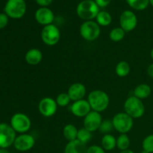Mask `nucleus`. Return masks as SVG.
Returning <instances> with one entry per match:
<instances>
[{
	"mask_svg": "<svg viewBox=\"0 0 153 153\" xmlns=\"http://www.w3.org/2000/svg\"><path fill=\"white\" fill-rule=\"evenodd\" d=\"M26 12L25 0H7L4 6V13L12 19H20Z\"/></svg>",
	"mask_w": 153,
	"mask_h": 153,
	"instance_id": "obj_4",
	"label": "nucleus"
},
{
	"mask_svg": "<svg viewBox=\"0 0 153 153\" xmlns=\"http://www.w3.org/2000/svg\"><path fill=\"white\" fill-rule=\"evenodd\" d=\"M8 23V16L5 13H0V29L5 28Z\"/></svg>",
	"mask_w": 153,
	"mask_h": 153,
	"instance_id": "obj_32",
	"label": "nucleus"
},
{
	"mask_svg": "<svg viewBox=\"0 0 153 153\" xmlns=\"http://www.w3.org/2000/svg\"><path fill=\"white\" fill-rule=\"evenodd\" d=\"M55 101H56L57 104H58V106L65 107V106H67L70 104L71 100H70L67 93H61V94H58L57 96Z\"/></svg>",
	"mask_w": 153,
	"mask_h": 153,
	"instance_id": "obj_28",
	"label": "nucleus"
},
{
	"mask_svg": "<svg viewBox=\"0 0 153 153\" xmlns=\"http://www.w3.org/2000/svg\"><path fill=\"white\" fill-rule=\"evenodd\" d=\"M92 138V132L88 131L85 128H82L79 129L77 134V140L82 143L87 144Z\"/></svg>",
	"mask_w": 153,
	"mask_h": 153,
	"instance_id": "obj_27",
	"label": "nucleus"
},
{
	"mask_svg": "<svg viewBox=\"0 0 153 153\" xmlns=\"http://www.w3.org/2000/svg\"><path fill=\"white\" fill-rule=\"evenodd\" d=\"M25 59L29 65H37L41 62L43 59V54L40 49H31L25 53Z\"/></svg>",
	"mask_w": 153,
	"mask_h": 153,
	"instance_id": "obj_18",
	"label": "nucleus"
},
{
	"mask_svg": "<svg viewBox=\"0 0 153 153\" xmlns=\"http://www.w3.org/2000/svg\"><path fill=\"white\" fill-rule=\"evenodd\" d=\"M102 147L106 151H111L117 147V139L114 136L106 134L102 138Z\"/></svg>",
	"mask_w": 153,
	"mask_h": 153,
	"instance_id": "obj_20",
	"label": "nucleus"
},
{
	"mask_svg": "<svg viewBox=\"0 0 153 153\" xmlns=\"http://www.w3.org/2000/svg\"><path fill=\"white\" fill-rule=\"evenodd\" d=\"M96 19H97V22L100 26H108L112 22L111 15L108 12L105 10L99 12Z\"/></svg>",
	"mask_w": 153,
	"mask_h": 153,
	"instance_id": "obj_23",
	"label": "nucleus"
},
{
	"mask_svg": "<svg viewBox=\"0 0 153 153\" xmlns=\"http://www.w3.org/2000/svg\"><path fill=\"white\" fill-rule=\"evenodd\" d=\"M114 128L120 134H126L131 131L134 125L133 118L126 112H120L114 115L112 120Z\"/></svg>",
	"mask_w": 153,
	"mask_h": 153,
	"instance_id": "obj_5",
	"label": "nucleus"
},
{
	"mask_svg": "<svg viewBox=\"0 0 153 153\" xmlns=\"http://www.w3.org/2000/svg\"><path fill=\"white\" fill-rule=\"evenodd\" d=\"M120 27L126 31H133L137 25V17L134 12L129 10H124L120 17Z\"/></svg>",
	"mask_w": 153,
	"mask_h": 153,
	"instance_id": "obj_11",
	"label": "nucleus"
},
{
	"mask_svg": "<svg viewBox=\"0 0 153 153\" xmlns=\"http://www.w3.org/2000/svg\"><path fill=\"white\" fill-rule=\"evenodd\" d=\"M101 34L100 25L93 20L85 21L80 26V34L87 41H94Z\"/></svg>",
	"mask_w": 153,
	"mask_h": 153,
	"instance_id": "obj_6",
	"label": "nucleus"
},
{
	"mask_svg": "<svg viewBox=\"0 0 153 153\" xmlns=\"http://www.w3.org/2000/svg\"><path fill=\"white\" fill-rule=\"evenodd\" d=\"M114 126L112 120H102L101 125H100V128L99 130L100 131V132L103 133V134H109L111 131L113 130Z\"/></svg>",
	"mask_w": 153,
	"mask_h": 153,
	"instance_id": "obj_30",
	"label": "nucleus"
},
{
	"mask_svg": "<svg viewBox=\"0 0 153 153\" xmlns=\"http://www.w3.org/2000/svg\"><path fill=\"white\" fill-rule=\"evenodd\" d=\"M124 110L133 119H137L144 114L145 106L141 100L131 96L124 102Z\"/></svg>",
	"mask_w": 153,
	"mask_h": 153,
	"instance_id": "obj_3",
	"label": "nucleus"
},
{
	"mask_svg": "<svg viewBox=\"0 0 153 153\" xmlns=\"http://www.w3.org/2000/svg\"><path fill=\"white\" fill-rule=\"evenodd\" d=\"M111 0H95V2L97 3L99 7H107L111 3Z\"/></svg>",
	"mask_w": 153,
	"mask_h": 153,
	"instance_id": "obj_33",
	"label": "nucleus"
},
{
	"mask_svg": "<svg viewBox=\"0 0 153 153\" xmlns=\"http://www.w3.org/2000/svg\"><path fill=\"white\" fill-rule=\"evenodd\" d=\"M152 90H153V85H152Z\"/></svg>",
	"mask_w": 153,
	"mask_h": 153,
	"instance_id": "obj_41",
	"label": "nucleus"
},
{
	"mask_svg": "<svg viewBox=\"0 0 153 153\" xmlns=\"http://www.w3.org/2000/svg\"><path fill=\"white\" fill-rule=\"evenodd\" d=\"M126 1L131 8L136 10H145L149 4V0H126Z\"/></svg>",
	"mask_w": 153,
	"mask_h": 153,
	"instance_id": "obj_26",
	"label": "nucleus"
},
{
	"mask_svg": "<svg viewBox=\"0 0 153 153\" xmlns=\"http://www.w3.org/2000/svg\"><path fill=\"white\" fill-rule=\"evenodd\" d=\"M147 74L151 78H153V63L148 67L147 68Z\"/></svg>",
	"mask_w": 153,
	"mask_h": 153,
	"instance_id": "obj_35",
	"label": "nucleus"
},
{
	"mask_svg": "<svg viewBox=\"0 0 153 153\" xmlns=\"http://www.w3.org/2000/svg\"><path fill=\"white\" fill-rule=\"evenodd\" d=\"M58 109V104L54 99L45 97L42 99L38 104V110L40 114L46 117H50L55 114Z\"/></svg>",
	"mask_w": 153,
	"mask_h": 153,
	"instance_id": "obj_12",
	"label": "nucleus"
},
{
	"mask_svg": "<svg viewBox=\"0 0 153 153\" xmlns=\"http://www.w3.org/2000/svg\"><path fill=\"white\" fill-rule=\"evenodd\" d=\"M150 56L151 58H152V59L153 60V49L151 50V52H150Z\"/></svg>",
	"mask_w": 153,
	"mask_h": 153,
	"instance_id": "obj_38",
	"label": "nucleus"
},
{
	"mask_svg": "<svg viewBox=\"0 0 153 153\" xmlns=\"http://www.w3.org/2000/svg\"><path fill=\"white\" fill-rule=\"evenodd\" d=\"M87 90L85 85L82 83H74L69 88L67 94L70 97L71 101L76 102L79 100H83L85 96L86 95Z\"/></svg>",
	"mask_w": 153,
	"mask_h": 153,
	"instance_id": "obj_16",
	"label": "nucleus"
},
{
	"mask_svg": "<svg viewBox=\"0 0 153 153\" xmlns=\"http://www.w3.org/2000/svg\"><path fill=\"white\" fill-rule=\"evenodd\" d=\"M91 107L88 100H81L73 102L70 107V111L74 116L77 117H85L91 111Z\"/></svg>",
	"mask_w": 153,
	"mask_h": 153,
	"instance_id": "obj_15",
	"label": "nucleus"
},
{
	"mask_svg": "<svg viewBox=\"0 0 153 153\" xmlns=\"http://www.w3.org/2000/svg\"><path fill=\"white\" fill-rule=\"evenodd\" d=\"M78 131L79 129L73 124H67L63 129V134L68 141H73L77 139Z\"/></svg>",
	"mask_w": 153,
	"mask_h": 153,
	"instance_id": "obj_21",
	"label": "nucleus"
},
{
	"mask_svg": "<svg viewBox=\"0 0 153 153\" xmlns=\"http://www.w3.org/2000/svg\"><path fill=\"white\" fill-rule=\"evenodd\" d=\"M131 71V67L127 61H122L117 64L115 67L116 74L119 77H126L129 74Z\"/></svg>",
	"mask_w": 153,
	"mask_h": 153,
	"instance_id": "obj_22",
	"label": "nucleus"
},
{
	"mask_svg": "<svg viewBox=\"0 0 153 153\" xmlns=\"http://www.w3.org/2000/svg\"><path fill=\"white\" fill-rule=\"evenodd\" d=\"M130 139L126 134H121L117 138V147L120 151L128 149L130 146Z\"/></svg>",
	"mask_w": 153,
	"mask_h": 153,
	"instance_id": "obj_24",
	"label": "nucleus"
},
{
	"mask_svg": "<svg viewBox=\"0 0 153 153\" xmlns=\"http://www.w3.org/2000/svg\"><path fill=\"white\" fill-rule=\"evenodd\" d=\"M149 4L153 7V0H149Z\"/></svg>",
	"mask_w": 153,
	"mask_h": 153,
	"instance_id": "obj_39",
	"label": "nucleus"
},
{
	"mask_svg": "<svg viewBox=\"0 0 153 153\" xmlns=\"http://www.w3.org/2000/svg\"><path fill=\"white\" fill-rule=\"evenodd\" d=\"M34 17L36 21L40 25L44 26L52 24V22L55 19L53 11L47 7H40V8L37 9L34 14Z\"/></svg>",
	"mask_w": 153,
	"mask_h": 153,
	"instance_id": "obj_14",
	"label": "nucleus"
},
{
	"mask_svg": "<svg viewBox=\"0 0 153 153\" xmlns=\"http://www.w3.org/2000/svg\"><path fill=\"white\" fill-rule=\"evenodd\" d=\"M16 137V131L11 126L5 123H0V149H7L13 145Z\"/></svg>",
	"mask_w": 153,
	"mask_h": 153,
	"instance_id": "obj_8",
	"label": "nucleus"
},
{
	"mask_svg": "<svg viewBox=\"0 0 153 153\" xmlns=\"http://www.w3.org/2000/svg\"><path fill=\"white\" fill-rule=\"evenodd\" d=\"M102 122L101 114L99 112L91 111L84 119V128L88 129L91 132H94L100 128Z\"/></svg>",
	"mask_w": 153,
	"mask_h": 153,
	"instance_id": "obj_13",
	"label": "nucleus"
},
{
	"mask_svg": "<svg viewBox=\"0 0 153 153\" xmlns=\"http://www.w3.org/2000/svg\"><path fill=\"white\" fill-rule=\"evenodd\" d=\"M126 31L121 27L113 28L109 33V37L114 42H120L125 37Z\"/></svg>",
	"mask_w": 153,
	"mask_h": 153,
	"instance_id": "obj_25",
	"label": "nucleus"
},
{
	"mask_svg": "<svg viewBox=\"0 0 153 153\" xmlns=\"http://www.w3.org/2000/svg\"><path fill=\"white\" fill-rule=\"evenodd\" d=\"M35 145V139L31 134L24 133L16 137L13 146L19 152H26L30 150Z\"/></svg>",
	"mask_w": 153,
	"mask_h": 153,
	"instance_id": "obj_10",
	"label": "nucleus"
},
{
	"mask_svg": "<svg viewBox=\"0 0 153 153\" xmlns=\"http://www.w3.org/2000/svg\"><path fill=\"white\" fill-rule=\"evenodd\" d=\"M88 148L86 144L82 143L77 139L69 141L64 148V153H87Z\"/></svg>",
	"mask_w": 153,
	"mask_h": 153,
	"instance_id": "obj_17",
	"label": "nucleus"
},
{
	"mask_svg": "<svg viewBox=\"0 0 153 153\" xmlns=\"http://www.w3.org/2000/svg\"><path fill=\"white\" fill-rule=\"evenodd\" d=\"M142 147L143 150L149 153H153V134H149L143 139Z\"/></svg>",
	"mask_w": 153,
	"mask_h": 153,
	"instance_id": "obj_29",
	"label": "nucleus"
},
{
	"mask_svg": "<svg viewBox=\"0 0 153 153\" xmlns=\"http://www.w3.org/2000/svg\"><path fill=\"white\" fill-rule=\"evenodd\" d=\"M88 101L93 111L101 113L108 108L110 102V99L107 93L105 91L101 90H95L89 94Z\"/></svg>",
	"mask_w": 153,
	"mask_h": 153,
	"instance_id": "obj_1",
	"label": "nucleus"
},
{
	"mask_svg": "<svg viewBox=\"0 0 153 153\" xmlns=\"http://www.w3.org/2000/svg\"><path fill=\"white\" fill-rule=\"evenodd\" d=\"M35 1L41 7H48L49 4H52L53 0H35Z\"/></svg>",
	"mask_w": 153,
	"mask_h": 153,
	"instance_id": "obj_34",
	"label": "nucleus"
},
{
	"mask_svg": "<svg viewBox=\"0 0 153 153\" xmlns=\"http://www.w3.org/2000/svg\"><path fill=\"white\" fill-rule=\"evenodd\" d=\"M40 37L45 44L47 46H54L59 42L61 39V32L56 25L50 24L43 27Z\"/></svg>",
	"mask_w": 153,
	"mask_h": 153,
	"instance_id": "obj_9",
	"label": "nucleus"
},
{
	"mask_svg": "<svg viewBox=\"0 0 153 153\" xmlns=\"http://www.w3.org/2000/svg\"><path fill=\"white\" fill-rule=\"evenodd\" d=\"M87 153H105V150L102 146L98 145H93L88 148Z\"/></svg>",
	"mask_w": 153,
	"mask_h": 153,
	"instance_id": "obj_31",
	"label": "nucleus"
},
{
	"mask_svg": "<svg viewBox=\"0 0 153 153\" xmlns=\"http://www.w3.org/2000/svg\"><path fill=\"white\" fill-rule=\"evenodd\" d=\"M152 93V88L149 85L146 84H140L137 85L134 90V95L137 98L140 100H143L147 97H149L151 95Z\"/></svg>",
	"mask_w": 153,
	"mask_h": 153,
	"instance_id": "obj_19",
	"label": "nucleus"
},
{
	"mask_svg": "<svg viewBox=\"0 0 153 153\" xmlns=\"http://www.w3.org/2000/svg\"><path fill=\"white\" fill-rule=\"evenodd\" d=\"M121 1H123V0H121Z\"/></svg>",
	"mask_w": 153,
	"mask_h": 153,
	"instance_id": "obj_42",
	"label": "nucleus"
},
{
	"mask_svg": "<svg viewBox=\"0 0 153 153\" xmlns=\"http://www.w3.org/2000/svg\"><path fill=\"white\" fill-rule=\"evenodd\" d=\"M120 153H134L132 150H130V149H126V150L121 151Z\"/></svg>",
	"mask_w": 153,
	"mask_h": 153,
	"instance_id": "obj_36",
	"label": "nucleus"
},
{
	"mask_svg": "<svg viewBox=\"0 0 153 153\" xmlns=\"http://www.w3.org/2000/svg\"><path fill=\"white\" fill-rule=\"evenodd\" d=\"M10 125L16 132L24 134L31 128V121L25 114L16 113L12 116Z\"/></svg>",
	"mask_w": 153,
	"mask_h": 153,
	"instance_id": "obj_7",
	"label": "nucleus"
},
{
	"mask_svg": "<svg viewBox=\"0 0 153 153\" xmlns=\"http://www.w3.org/2000/svg\"><path fill=\"white\" fill-rule=\"evenodd\" d=\"M140 153H149V152H146V151H145V150H143V151H142V152H140Z\"/></svg>",
	"mask_w": 153,
	"mask_h": 153,
	"instance_id": "obj_40",
	"label": "nucleus"
},
{
	"mask_svg": "<svg viewBox=\"0 0 153 153\" xmlns=\"http://www.w3.org/2000/svg\"><path fill=\"white\" fill-rule=\"evenodd\" d=\"M0 153H10L7 149H0Z\"/></svg>",
	"mask_w": 153,
	"mask_h": 153,
	"instance_id": "obj_37",
	"label": "nucleus"
},
{
	"mask_svg": "<svg viewBox=\"0 0 153 153\" xmlns=\"http://www.w3.org/2000/svg\"><path fill=\"white\" fill-rule=\"evenodd\" d=\"M100 12V7L94 0H83L76 7L77 15L85 21L95 19Z\"/></svg>",
	"mask_w": 153,
	"mask_h": 153,
	"instance_id": "obj_2",
	"label": "nucleus"
}]
</instances>
